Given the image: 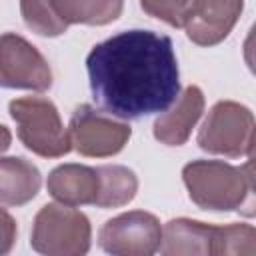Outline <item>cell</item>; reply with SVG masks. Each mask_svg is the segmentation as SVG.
<instances>
[{"label":"cell","instance_id":"obj_1","mask_svg":"<svg viewBox=\"0 0 256 256\" xmlns=\"http://www.w3.org/2000/svg\"><path fill=\"white\" fill-rule=\"evenodd\" d=\"M86 70L96 104L122 120L164 112L180 96L172 40L152 30H126L96 44Z\"/></svg>","mask_w":256,"mask_h":256},{"label":"cell","instance_id":"obj_2","mask_svg":"<svg viewBox=\"0 0 256 256\" xmlns=\"http://www.w3.org/2000/svg\"><path fill=\"white\" fill-rule=\"evenodd\" d=\"M16 122L20 142L42 158H60L72 150L70 132L64 128L58 108L44 96L16 98L8 106Z\"/></svg>","mask_w":256,"mask_h":256},{"label":"cell","instance_id":"obj_3","mask_svg":"<svg viewBox=\"0 0 256 256\" xmlns=\"http://www.w3.org/2000/svg\"><path fill=\"white\" fill-rule=\"evenodd\" d=\"M190 200L210 212L238 210L246 194V178L242 168L222 160H192L182 168Z\"/></svg>","mask_w":256,"mask_h":256},{"label":"cell","instance_id":"obj_4","mask_svg":"<svg viewBox=\"0 0 256 256\" xmlns=\"http://www.w3.org/2000/svg\"><path fill=\"white\" fill-rule=\"evenodd\" d=\"M92 228L86 214L68 204H46L32 224L30 246L46 256H82L90 250Z\"/></svg>","mask_w":256,"mask_h":256},{"label":"cell","instance_id":"obj_5","mask_svg":"<svg viewBox=\"0 0 256 256\" xmlns=\"http://www.w3.org/2000/svg\"><path fill=\"white\" fill-rule=\"evenodd\" d=\"M256 128L254 114L240 102H216L198 130V146L208 154L238 158L246 154L250 136Z\"/></svg>","mask_w":256,"mask_h":256},{"label":"cell","instance_id":"obj_6","mask_svg":"<svg viewBox=\"0 0 256 256\" xmlns=\"http://www.w3.org/2000/svg\"><path fill=\"white\" fill-rule=\"evenodd\" d=\"M72 148L86 158H108L118 154L130 140L132 128L126 122L114 120L112 114L98 112L90 104L74 110L68 124Z\"/></svg>","mask_w":256,"mask_h":256},{"label":"cell","instance_id":"obj_7","mask_svg":"<svg viewBox=\"0 0 256 256\" xmlns=\"http://www.w3.org/2000/svg\"><path fill=\"white\" fill-rule=\"evenodd\" d=\"M98 244L114 256H150L160 250L162 226L158 218L144 210H130L104 222Z\"/></svg>","mask_w":256,"mask_h":256},{"label":"cell","instance_id":"obj_8","mask_svg":"<svg viewBox=\"0 0 256 256\" xmlns=\"http://www.w3.org/2000/svg\"><path fill=\"white\" fill-rule=\"evenodd\" d=\"M0 82L4 88L44 92L52 86V70L28 40L6 32L0 38Z\"/></svg>","mask_w":256,"mask_h":256},{"label":"cell","instance_id":"obj_9","mask_svg":"<svg viewBox=\"0 0 256 256\" xmlns=\"http://www.w3.org/2000/svg\"><path fill=\"white\" fill-rule=\"evenodd\" d=\"M244 0H196L184 24L186 36L198 46H216L236 26Z\"/></svg>","mask_w":256,"mask_h":256},{"label":"cell","instance_id":"obj_10","mask_svg":"<svg viewBox=\"0 0 256 256\" xmlns=\"http://www.w3.org/2000/svg\"><path fill=\"white\" fill-rule=\"evenodd\" d=\"M204 112V94L198 86H186L170 110L154 122V138L166 146H182Z\"/></svg>","mask_w":256,"mask_h":256},{"label":"cell","instance_id":"obj_11","mask_svg":"<svg viewBox=\"0 0 256 256\" xmlns=\"http://www.w3.org/2000/svg\"><path fill=\"white\" fill-rule=\"evenodd\" d=\"M46 188L50 196L68 206L94 204L100 190L98 168L84 164H60L48 174Z\"/></svg>","mask_w":256,"mask_h":256},{"label":"cell","instance_id":"obj_12","mask_svg":"<svg viewBox=\"0 0 256 256\" xmlns=\"http://www.w3.org/2000/svg\"><path fill=\"white\" fill-rule=\"evenodd\" d=\"M214 236L216 226L212 224L190 218H174L162 228L160 252L166 256H208L214 248Z\"/></svg>","mask_w":256,"mask_h":256},{"label":"cell","instance_id":"obj_13","mask_svg":"<svg viewBox=\"0 0 256 256\" xmlns=\"http://www.w3.org/2000/svg\"><path fill=\"white\" fill-rule=\"evenodd\" d=\"M42 186L40 170L18 156L0 160V202L2 206H22L36 198Z\"/></svg>","mask_w":256,"mask_h":256},{"label":"cell","instance_id":"obj_14","mask_svg":"<svg viewBox=\"0 0 256 256\" xmlns=\"http://www.w3.org/2000/svg\"><path fill=\"white\" fill-rule=\"evenodd\" d=\"M98 176H100V190L94 206L120 208L134 200L138 192V178L130 168L120 164H106V166H98Z\"/></svg>","mask_w":256,"mask_h":256},{"label":"cell","instance_id":"obj_15","mask_svg":"<svg viewBox=\"0 0 256 256\" xmlns=\"http://www.w3.org/2000/svg\"><path fill=\"white\" fill-rule=\"evenodd\" d=\"M68 24L104 26L120 18L124 0H52Z\"/></svg>","mask_w":256,"mask_h":256},{"label":"cell","instance_id":"obj_16","mask_svg":"<svg viewBox=\"0 0 256 256\" xmlns=\"http://www.w3.org/2000/svg\"><path fill=\"white\" fill-rule=\"evenodd\" d=\"M20 12L26 26L38 36H60L68 30V22L58 14L52 0H20Z\"/></svg>","mask_w":256,"mask_h":256},{"label":"cell","instance_id":"obj_17","mask_svg":"<svg viewBox=\"0 0 256 256\" xmlns=\"http://www.w3.org/2000/svg\"><path fill=\"white\" fill-rule=\"evenodd\" d=\"M212 254H224V256L256 254V228L250 224L216 226Z\"/></svg>","mask_w":256,"mask_h":256},{"label":"cell","instance_id":"obj_18","mask_svg":"<svg viewBox=\"0 0 256 256\" xmlns=\"http://www.w3.org/2000/svg\"><path fill=\"white\" fill-rule=\"evenodd\" d=\"M196 0H140L142 10L172 28H184Z\"/></svg>","mask_w":256,"mask_h":256},{"label":"cell","instance_id":"obj_19","mask_svg":"<svg viewBox=\"0 0 256 256\" xmlns=\"http://www.w3.org/2000/svg\"><path fill=\"white\" fill-rule=\"evenodd\" d=\"M240 168L246 178V194L236 212L246 218H256V160L248 158V162L242 164Z\"/></svg>","mask_w":256,"mask_h":256},{"label":"cell","instance_id":"obj_20","mask_svg":"<svg viewBox=\"0 0 256 256\" xmlns=\"http://www.w3.org/2000/svg\"><path fill=\"white\" fill-rule=\"evenodd\" d=\"M242 48H244V62H246L248 70L256 76V22L252 24Z\"/></svg>","mask_w":256,"mask_h":256},{"label":"cell","instance_id":"obj_21","mask_svg":"<svg viewBox=\"0 0 256 256\" xmlns=\"http://www.w3.org/2000/svg\"><path fill=\"white\" fill-rule=\"evenodd\" d=\"M14 238H16V224H14V220L10 218V214L6 212V206H4V210H2V254H6L10 250Z\"/></svg>","mask_w":256,"mask_h":256},{"label":"cell","instance_id":"obj_22","mask_svg":"<svg viewBox=\"0 0 256 256\" xmlns=\"http://www.w3.org/2000/svg\"><path fill=\"white\" fill-rule=\"evenodd\" d=\"M246 154H248V158H250V160H256V128H254V132H252V136H250V142H248Z\"/></svg>","mask_w":256,"mask_h":256},{"label":"cell","instance_id":"obj_23","mask_svg":"<svg viewBox=\"0 0 256 256\" xmlns=\"http://www.w3.org/2000/svg\"><path fill=\"white\" fill-rule=\"evenodd\" d=\"M2 132H4V144H2V150H6L10 146V136H8V128L2 126Z\"/></svg>","mask_w":256,"mask_h":256}]
</instances>
